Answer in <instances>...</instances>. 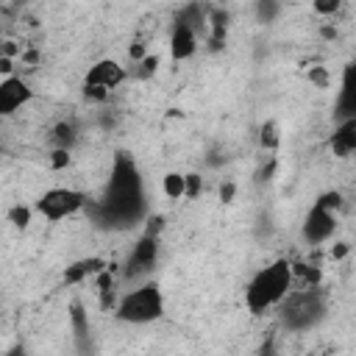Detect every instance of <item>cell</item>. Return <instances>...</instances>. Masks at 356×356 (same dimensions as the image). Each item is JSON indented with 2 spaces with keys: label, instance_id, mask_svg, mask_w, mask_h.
<instances>
[{
  "label": "cell",
  "instance_id": "cell-1",
  "mask_svg": "<svg viewBox=\"0 0 356 356\" xmlns=\"http://www.w3.org/2000/svg\"><path fill=\"white\" fill-rule=\"evenodd\" d=\"M97 217L106 225L114 228H125L131 222H139L145 217V184H142V172L134 164V159L128 153H120L114 159L106 192L100 197V203L95 206Z\"/></svg>",
  "mask_w": 356,
  "mask_h": 356
},
{
  "label": "cell",
  "instance_id": "cell-2",
  "mask_svg": "<svg viewBox=\"0 0 356 356\" xmlns=\"http://www.w3.org/2000/svg\"><path fill=\"white\" fill-rule=\"evenodd\" d=\"M292 270H289V259H275L267 267H261L245 286V306L253 314H264L270 309H275L286 292L292 289Z\"/></svg>",
  "mask_w": 356,
  "mask_h": 356
},
{
  "label": "cell",
  "instance_id": "cell-3",
  "mask_svg": "<svg viewBox=\"0 0 356 356\" xmlns=\"http://www.w3.org/2000/svg\"><path fill=\"white\" fill-rule=\"evenodd\" d=\"M278 309V323L284 331L300 334L314 328L328 309V295L323 286H300V289H289L286 298L275 306Z\"/></svg>",
  "mask_w": 356,
  "mask_h": 356
},
{
  "label": "cell",
  "instance_id": "cell-4",
  "mask_svg": "<svg viewBox=\"0 0 356 356\" xmlns=\"http://www.w3.org/2000/svg\"><path fill=\"white\" fill-rule=\"evenodd\" d=\"M161 314H164V295L156 281H142L139 286L128 289L125 295H120L117 309H114V317L131 325L156 323Z\"/></svg>",
  "mask_w": 356,
  "mask_h": 356
},
{
  "label": "cell",
  "instance_id": "cell-5",
  "mask_svg": "<svg viewBox=\"0 0 356 356\" xmlns=\"http://www.w3.org/2000/svg\"><path fill=\"white\" fill-rule=\"evenodd\" d=\"M86 206H89V197L72 186H53V189L42 192L36 200V211L50 222H61L67 217H75Z\"/></svg>",
  "mask_w": 356,
  "mask_h": 356
},
{
  "label": "cell",
  "instance_id": "cell-6",
  "mask_svg": "<svg viewBox=\"0 0 356 356\" xmlns=\"http://www.w3.org/2000/svg\"><path fill=\"white\" fill-rule=\"evenodd\" d=\"M159 259V236H139L125 259V278H142L156 267Z\"/></svg>",
  "mask_w": 356,
  "mask_h": 356
},
{
  "label": "cell",
  "instance_id": "cell-7",
  "mask_svg": "<svg viewBox=\"0 0 356 356\" xmlns=\"http://www.w3.org/2000/svg\"><path fill=\"white\" fill-rule=\"evenodd\" d=\"M337 231V214L320 209V206H312L303 217V225H300V236L306 245H323L334 236Z\"/></svg>",
  "mask_w": 356,
  "mask_h": 356
},
{
  "label": "cell",
  "instance_id": "cell-8",
  "mask_svg": "<svg viewBox=\"0 0 356 356\" xmlns=\"http://www.w3.org/2000/svg\"><path fill=\"white\" fill-rule=\"evenodd\" d=\"M31 100H33V89H31L28 81H22L19 75L0 78V120L3 117H14Z\"/></svg>",
  "mask_w": 356,
  "mask_h": 356
},
{
  "label": "cell",
  "instance_id": "cell-9",
  "mask_svg": "<svg viewBox=\"0 0 356 356\" xmlns=\"http://www.w3.org/2000/svg\"><path fill=\"white\" fill-rule=\"evenodd\" d=\"M125 81H128V72H125V67H122L120 61H114V58H100V61H95V64L86 70V78H83L86 86H100V89H106V92L122 86Z\"/></svg>",
  "mask_w": 356,
  "mask_h": 356
},
{
  "label": "cell",
  "instance_id": "cell-10",
  "mask_svg": "<svg viewBox=\"0 0 356 356\" xmlns=\"http://www.w3.org/2000/svg\"><path fill=\"white\" fill-rule=\"evenodd\" d=\"M197 50V31L184 25V22H175L172 25V33H170V56L172 61H186L192 58Z\"/></svg>",
  "mask_w": 356,
  "mask_h": 356
},
{
  "label": "cell",
  "instance_id": "cell-11",
  "mask_svg": "<svg viewBox=\"0 0 356 356\" xmlns=\"http://www.w3.org/2000/svg\"><path fill=\"white\" fill-rule=\"evenodd\" d=\"M70 325H72V334H75V348L81 356H92L95 353V345H92V325H89V314L83 312L81 303H72L70 306Z\"/></svg>",
  "mask_w": 356,
  "mask_h": 356
},
{
  "label": "cell",
  "instance_id": "cell-12",
  "mask_svg": "<svg viewBox=\"0 0 356 356\" xmlns=\"http://www.w3.org/2000/svg\"><path fill=\"white\" fill-rule=\"evenodd\" d=\"M108 261L100 259V256H86V259H78L72 264H67L64 270V284H83L86 278H95L100 270H106Z\"/></svg>",
  "mask_w": 356,
  "mask_h": 356
},
{
  "label": "cell",
  "instance_id": "cell-13",
  "mask_svg": "<svg viewBox=\"0 0 356 356\" xmlns=\"http://www.w3.org/2000/svg\"><path fill=\"white\" fill-rule=\"evenodd\" d=\"M331 150L339 159H348L356 150V117H348V120H342L334 128V134H331Z\"/></svg>",
  "mask_w": 356,
  "mask_h": 356
},
{
  "label": "cell",
  "instance_id": "cell-14",
  "mask_svg": "<svg viewBox=\"0 0 356 356\" xmlns=\"http://www.w3.org/2000/svg\"><path fill=\"white\" fill-rule=\"evenodd\" d=\"M50 139H53V147H58V150H72V145H75V139H78L75 122H67V120L58 122V125L53 128Z\"/></svg>",
  "mask_w": 356,
  "mask_h": 356
},
{
  "label": "cell",
  "instance_id": "cell-15",
  "mask_svg": "<svg viewBox=\"0 0 356 356\" xmlns=\"http://www.w3.org/2000/svg\"><path fill=\"white\" fill-rule=\"evenodd\" d=\"M259 145H261L267 153L278 150V145H281V134H278V125H275L273 120L261 122V128H259Z\"/></svg>",
  "mask_w": 356,
  "mask_h": 356
},
{
  "label": "cell",
  "instance_id": "cell-16",
  "mask_svg": "<svg viewBox=\"0 0 356 356\" xmlns=\"http://www.w3.org/2000/svg\"><path fill=\"white\" fill-rule=\"evenodd\" d=\"M161 189L170 200H181L184 197V172H167L161 178Z\"/></svg>",
  "mask_w": 356,
  "mask_h": 356
},
{
  "label": "cell",
  "instance_id": "cell-17",
  "mask_svg": "<svg viewBox=\"0 0 356 356\" xmlns=\"http://www.w3.org/2000/svg\"><path fill=\"white\" fill-rule=\"evenodd\" d=\"M31 214H33V209L31 206H25V203H14L8 211H6V220L14 225V228H28L31 225Z\"/></svg>",
  "mask_w": 356,
  "mask_h": 356
},
{
  "label": "cell",
  "instance_id": "cell-18",
  "mask_svg": "<svg viewBox=\"0 0 356 356\" xmlns=\"http://www.w3.org/2000/svg\"><path fill=\"white\" fill-rule=\"evenodd\" d=\"M156 70H159V56L156 53H147L139 64H136V70H134V75L139 78V81H145V78H150V75H156Z\"/></svg>",
  "mask_w": 356,
  "mask_h": 356
},
{
  "label": "cell",
  "instance_id": "cell-19",
  "mask_svg": "<svg viewBox=\"0 0 356 356\" xmlns=\"http://www.w3.org/2000/svg\"><path fill=\"white\" fill-rule=\"evenodd\" d=\"M314 206H320V209H325V211H339L342 209V192H337V189H331V192H323L317 200H314Z\"/></svg>",
  "mask_w": 356,
  "mask_h": 356
},
{
  "label": "cell",
  "instance_id": "cell-20",
  "mask_svg": "<svg viewBox=\"0 0 356 356\" xmlns=\"http://www.w3.org/2000/svg\"><path fill=\"white\" fill-rule=\"evenodd\" d=\"M203 192V178L197 172H186L184 175V197H197Z\"/></svg>",
  "mask_w": 356,
  "mask_h": 356
},
{
  "label": "cell",
  "instance_id": "cell-21",
  "mask_svg": "<svg viewBox=\"0 0 356 356\" xmlns=\"http://www.w3.org/2000/svg\"><path fill=\"white\" fill-rule=\"evenodd\" d=\"M117 300H120V295H117V286H114V289H103V292H97V303H100V312H114V309H117Z\"/></svg>",
  "mask_w": 356,
  "mask_h": 356
},
{
  "label": "cell",
  "instance_id": "cell-22",
  "mask_svg": "<svg viewBox=\"0 0 356 356\" xmlns=\"http://www.w3.org/2000/svg\"><path fill=\"white\" fill-rule=\"evenodd\" d=\"M161 231H164V217H161V214H147L142 234H145V236H159Z\"/></svg>",
  "mask_w": 356,
  "mask_h": 356
},
{
  "label": "cell",
  "instance_id": "cell-23",
  "mask_svg": "<svg viewBox=\"0 0 356 356\" xmlns=\"http://www.w3.org/2000/svg\"><path fill=\"white\" fill-rule=\"evenodd\" d=\"M50 170H64V167H70V161H72V156H70V150H58V147H53V153H50Z\"/></svg>",
  "mask_w": 356,
  "mask_h": 356
},
{
  "label": "cell",
  "instance_id": "cell-24",
  "mask_svg": "<svg viewBox=\"0 0 356 356\" xmlns=\"http://www.w3.org/2000/svg\"><path fill=\"white\" fill-rule=\"evenodd\" d=\"M309 81H312L314 86H320V89H325V86L331 83V78H328V70H325V67H312V70H309Z\"/></svg>",
  "mask_w": 356,
  "mask_h": 356
},
{
  "label": "cell",
  "instance_id": "cell-25",
  "mask_svg": "<svg viewBox=\"0 0 356 356\" xmlns=\"http://www.w3.org/2000/svg\"><path fill=\"white\" fill-rule=\"evenodd\" d=\"M108 95H111V92L100 89V86H86V83H83V97H86V100H92V103H106V100H108Z\"/></svg>",
  "mask_w": 356,
  "mask_h": 356
},
{
  "label": "cell",
  "instance_id": "cell-26",
  "mask_svg": "<svg viewBox=\"0 0 356 356\" xmlns=\"http://www.w3.org/2000/svg\"><path fill=\"white\" fill-rule=\"evenodd\" d=\"M339 6H342L339 0H317V3H314V11H317V14H337Z\"/></svg>",
  "mask_w": 356,
  "mask_h": 356
},
{
  "label": "cell",
  "instance_id": "cell-27",
  "mask_svg": "<svg viewBox=\"0 0 356 356\" xmlns=\"http://www.w3.org/2000/svg\"><path fill=\"white\" fill-rule=\"evenodd\" d=\"M256 11H259V17H261V19H267V22H270V19L278 14V3H259V6H256Z\"/></svg>",
  "mask_w": 356,
  "mask_h": 356
},
{
  "label": "cell",
  "instance_id": "cell-28",
  "mask_svg": "<svg viewBox=\"0 0 356 356\" xmlns=\"http://www.w3.org/2000/svg\"><path fill=\"white\" fill-rule=\"evenodd\" d=\"M234 195H236V184H234V181L220 184V200H222V203H231V200H234Z\"/></svg>",
  "mask_w": 356,
  "mask_h": 356
},
{
  "label": "cell",
  "instance_id": "cell-29",
  "mask_svg": "<svg viewBox=\"0 0 356 356\" xmlns=\"http://www.w3.org/2000/svg\"><path fill=\"white\" fill-rule=\"evenodd\" d=\"M128 56L134 58V64H139V61L147 56V50H145V44H142V42H134V44L128 47Z\"/></svg>",
  "mask_w": 356,
  "mask_h": 356
},
{
  "label": "cell",
  "instance_id": "cell-30",
  "mask_svg": "<svg viewBox=\"0 0 356 356\" xmlns=\"http://www.w3.org/2000/svg\"><path fill=\"white\" fill-rule=\"evenodd\" d=\"M348 250H350V245H348V242H334V248H331V259H334V261H339V259H345V256H348Z\"/></svg>",
  "mask_w": 356,
  "mask_h": 356
},
{
  "label": "cell",
  "instance_id": "cell-31",
  "mask_svg": "<svg viewBox=\"0 0 356 356\" xmlns=\"http://www.w3.org/2000/svg\"><path fill=\"white\" fill-rule=\"evenodd\" d=\"M259 356H278V350H275V339H267V342L261 345Z\"/></svg>",
  "mask_w": 356,
  "mask_h": 356
},
{
  "label": "cell",
  "instance_id": "cell-32",
  "mask_svg": "<svg viewBox=\"0 0 356 356\" xmlns=\"http://www.w3.org/2000/svg\"><path fill=\"white\" fill-rule=\"evenodd\" d=\"M0 72L8 78V75H14V58H0Z\"/></svg>",
  "mask_w": 356,
  "mask_h": 356
},
{
  "label": "cell",
  "instance_id": "cell-33",
  "mask_svg": "<svg viewBox=\"0 0 356 356\" xmlns=\"http://www.w3.org/2000/svg\"><path fill=\"white\" fill-rule=\"evenodd\" d=\"M3 356H28V350H25L22 345H14V348H8Z\"/></svg>",
  "mask_w": 356,
  "mask_h": 356
},
{
  "label": "cell",
  "instance_id": "cell-34",
  "mask_svg": "<svg viewBox=\"0 0 356 356\" xmlns=\"http://www.w3.org/2000/svg\"><path fill=\"white\" fill-rule=\"evenodd\" d=\"M323 36H325V39H334V36H337V31H334V28H328V25H325V28H323Z\"/></svg>",
  "mask_w": 356,
  "mask_h": 356
}]
</instances>
